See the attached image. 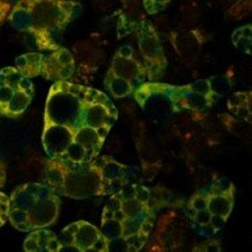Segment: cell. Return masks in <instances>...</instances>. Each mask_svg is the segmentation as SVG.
I'll return each mask as SVG.
<instances>
[{"label": "cell", "mask_w": 252, "mask_h": 252, "mask_svg": "<svg viewBox=\"0 0 252 252\" xmlns=\"http://www.w3.org/2000/svg\"><path fill=\"white\" fill-rule=\"evenodd\" d=\"M61 210V198L48 183H25L9 197V218L19 232H32L54 224Z\"/></svg>", "instance_id": "cell-5"}, {"label": "cell", "mask_w": 252, "mask_h": 252, "mask_svg": "<svg viewBox=\"0 0 252 252\" xmlns=\"http://www.w3.org/2000/svg\"><path fill=\"white\" fill-rule=\"evenodd\" d=\"M108 72L131 82L136 90L147 80L144 64L134 57L133 49L129 45H123L118 49L113 57Z\"/></svg>", "instance_id": "cell-12"}, {"label": "cell", "mask_w": 252, "mask_h": 252, "mask_svg": "<svg viewBox=\"0 0 252 252\" xmlns=\"http://www.w3.org/2000/svg\"><path fill=\"white\" fill-rule=\"evenodd\" d=\"M138 49L144 61L147 81L158 82L168 65L163 44L157 30L149 21H142L137 32Z\"/></svg>", "instance_id": "cell-9"}, {"label": "cell", "mask_w": 252, "mask_h": 252, "mask_svg": "<svg viewBox=\"0 0 252 252\" xmlns=\"http://www.w3.org/2000/svg\"><path fill=\"white\" fill-rule=\"evenodd\" d=\"M206 208L213 217V230L220 229L229 219L234 206L236 187L228 178L217 179L209 187L201 189Z\"/></svg>", "instance_id": "cell-11"}, {"label": "cell", "mask_w": 252, "mask_h": 252, "mask_svg": "<svg viewBox=\"0 0 252 252\" xmlns=\"http://www.w3.org/2000/svg\"><path fill=\"white\" fill-rule=\"evenodd\" d=\"M251 36H252V26H242L237 29L232 35V42L238 50L251 54Z\"/></svg>", "instance_id": "cell-18"}, {"label": "cell", "mask_w": 252, "mask_h": 252, "mask_svg": "<svg viewBox=\"0 0 252 252\" xmlns=\"http://www.w3.org/2000/svg\"><path fill=\"white\" fill-rule=\"evenodd\" d=\"M76 62L68 49L58 48L44 54L41 64V77L48 81H69L74 74Z\"/></svg>", "instance_id": "cell-13"}, {"label": "cell", "mask_w": 252, "mask_h": 252, "mask_svg": "<svg viewBox=\"0 0 252 252\" xmlns=\"http://www.w3.org/2000/svg\"><path fill=\"white\" fill-rule=\"evenodd\" d=\"M110 129L94 128L90 126L78 128L73 134V140L67 147L59 161L64 163H89L99 158L100 151L105 144Z\"/></svg>", "instance_id": "cell-10"}, {"label": "cell", "mask_w": 252, "mask_h": 252, "mask_svg": "<svg viewBox=\"0 0 252 252\" xmlns=\"http://www.w3.org/2000/svg\"><path fill=\"white\" fill-rule=\"evenodd\" d=\"M118 110L105 93L70 81H58L46 97L44 125L67 127L72 133L81 127L112 129Z\"/></svg>", "instance_id": "cell-1"}, {"label": "cell", "mask_w": 252, "mask_h": 252, "mask_svg": "<svg viewBox=\"0 0 252 252\" xmlns=\"http://www.w3.org/2000/svg\"><path fill=\"white\" fill-rule=\"evenodd\" d=\"M9 218V196L0 191V228L5 225Z\"/></svg>", "instance_id": "cell-21"}, {"label": "cell", "mask_w": 252, "mask_h": 252, "mask_svg": "<svg viewBox=\"0 0 252 252\" xmlns=\"http://www.w3.org/2000/svg\"><path fill=\"white\" fill-rule=\"evenodd\" d=\"M46 183L58 195L74 200L104 196L123 177V165L109 157L89 163H64L49 158L45 161Z\"/></svg>", "instance_id": "cell-3"}, {"label": "cell", "mask_w": 252, "mask_h": 252, "mask_svg": "<svg viewBox=\"0 0 252 252\" xmlns=\"http://www.w3.org/2000/svg\"><path fill=\"white\" fill-rule=\"evenodd\" d=\"M252 93L251 91H238L228 97L227 108L229 113L238 108H251Z\"/></svg>", "instance_id": "cell-19"}, {"label": "cell", "mask_w": 252, "mask_h": 252, "mask_svg": "<svg viewBox=\"0 0 252 252\" xmlns=\"http://www.w3.org/2000/svg\"><path fill=\"white\" fill-rule=\"evenodd\" d=\"M44 54L40 51H32L16 58V68L26 78H36L41 76V64Z\"/></svg>", "instance_id": "cell-16"}, {"label": "cell", "mask_w": 252, "mask_h": 252, "mask_svg": "<svg viewBox=\"0 0 252 252\" xmlns=\"http://www.w3.org/2000/svg\"><path fill=\"white\" fill-rule=\"evenodd\" d=\"M104 86L114 99H123V97L133 95V93L136 91V87L131 82L109 73V72L104 78Z\"/></svg>", "instance_id": "cell-17"}, {"label": "cell", "mask_w": 252, "mask_h": 252, "mask_svg": "<svg viewBox=\"0 0 252 252\" xmlns=\"http://www.w3.org/2000/svg\"><path fill=\"white\" fill-rule=\"evenodd\" d=\"M172 0H144V8L149 14H157L163 10Z\"/></svg>", "instance_id": "cell-20"}, {"label": "cell", "mask_w": 252, "mask_h": 252, "mask_svg": "<svg viewBox=\"0 0 252 252\" xmlns=\"http://www.w3.org/2000/svg\"><path fill=\"white\" fill-rule=\"evenodd\" d=\"M170 42L177 54L187 57L195 54L205 42V36L200 30H181L170 33Z\"/></svg>", "instance_id": "cell-15"}, {"label": "cell", "mask_w": 252, "mask_h": 252, "mask_svg": "<svg viewBox=\"0 0 252 252\" xmlns=\"http://www.w3.org/2000/svg\"><path fill=\"white\" fill-rule=\"evenodd\" d=\"M81 10L73 0H17L10 9V25L16 31L29 33L40 50L61 48V35Z\"/></svg>", "instance_id": "cell-4"}, {"label": "cell", "mask_w": 252, "mask_h": 252, "mask_svg": "<svg viewBox=\"0 0 252 252\" xmlns=\"http://www.w3.org/2000/svg\"><path fill=\"white\" fill-rule=\"evenodd\" d=\"M23 249L27 252H61L62 243L54 232L41 228L32 230L23 242Z\"/></svg>", "instance_id": "cell-14"}, {"label": "cell", "mask_w": 252, "mask_h": 252, "mask_svg": "<svg viewBox=\"0 0 252 252\" xmlns=\"http://www.w3.org/2000/svg\"><path fill=\"white\" fill-rule=\"evenodd\" d=\"M155 221L151 192L141 185H128L110 197L102 210L101 232L109 238V251H140Z\"/></svg>", "instance_id": "cell-2"}, {"label": "cell", "mask_w": 252, "mask_h": 252, "mask_svg": "<svg viewBox=\"0 0 252 252\" xmlns=\"http://www.w3.org/2000/svg\"><path fill=\"white\" fill-rule=\"evenodd\" d=\"M35 87L16 67L0 70V114L17 118L26 112L33 99Z\"/></svg>", "instance_id": "cell-7"}, {"label": "cell", "mask_w": 252, "mask_h": 252, "mask_svg": "<svg viewBox=\"0 0 252 252\" xmlns=\"http://www.w3.org/2000/svg\"><path fill=\"white\" fill-rule=\"evenodd\" d=\"M62 251L109 252V238L89 221L77 220L62 230Z\"/></svg>", "instance_id": "cell-8"}, {"label": "cell", "mask_w": 252, "mask_h": 252, "mask_svg": "<svg viewBox=\"0 0 252 252\" xmlns=\"http://www.w3.org/2000/svg\"><path fill=\"white\" fill-rule=\"evenodd\" d=\"M6 182V168L3 160H0V189H3Z\"/></svg>", "instance_id": "cell-23"}, {"label": "cell", "mask_w": 252, "mask_h": 252, "mask_svg": "<svg viewBox=\"0 0 252 252\" xmlns=\"http://www.w3.org/2000/svg\"><path fill=\"white\" fill-rule=\"evenodd\" d=\"M153 95H160L169 100L176 113L182 110L202 112L211 108L219 99V95L211 86L210 78H201L183 86H173L159 81L145 82L133 93L134 100L142 108Z\"/></svg>", "instance_id": "cell-6"}, {"label": "cell", "mask_w": 252, "mask_h": 252, "mask_svg": "<svg viewBox=\"0 0 252 252\" xmlns=\"http://www.w3.org/2000/svg\"><path fill=\"white\" fill-rule=\"evenodd\" d=\"M10 9H12V6L6 0H0V25H3L4 21L8 18Z\"/></svg>", "instance_id": "cell-22"}]
</instances>
